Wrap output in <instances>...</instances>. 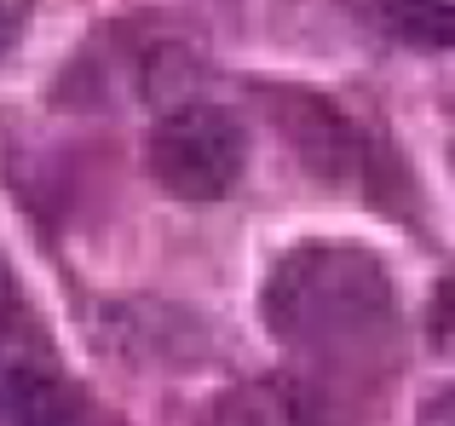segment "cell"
<instances>
[{
	"instance_id": "52a82bcc",
	"label": "cell",
	"mask_w": 455,
	"mask_h": 426,
	"mask_svg": "<svg viewBox=\"0 0 455 426\" xmlns=\"http://www.w3.org/2000/svg\"><path fill=\"white\" fill-rule=\"evenodd\" d=\"M433 340H438V351H450V358H455V271L438 282V300H433Z\"/></svg>"
},
{
	"instance_id": "8992f818",
	"label": "cell",
	"mask_w": 455,
	"mask_h": 426,
	"mask_svg": "<svg viewBox=\"0 0 455 426\" xmlns=\"http://www.w3.org/2000/svg\"><path fill=\"white\" fill-rule=\"evenodd\" d=\"M369 18V29H380L387 41L403 46H455V6L450 0H352Z\"/></svg>"
},
{
	"instance_id": "7a4b0ae2",
	"label": "cell",
	"mask_w": 455,
	"mask_h": 426,
	"mask_svg": "<svg viewBox=\"0 0 455 426\" xmlns=\"http://www.w3.org/2000/svg\"><path fill=\"white\" fill-rule=\"evenodd\" d=\"M145 162L167 196L179 202H220L248 168V133L220 104H173L150 127Z\"/></svg>"
},
{
	"instance_id": "5b68a950",
	"label": "cell",
	"mask_w": 455,
	"mask_h": 426,
	"mask_svg": "<svg viewBox=\"0 0 455 426\" xmlns=\"http://www.w3.org/2000/svg\"><path fill=\"white\" fill-rule=\"evenodd\" d=\"M213 426H323V415L300 381H243L220 398Z\"/></svg>"
},
{
	"instance_id": "6da1fadb",
	"label": "cell",
	"mask_w": 455,
	"mask_h": 426,
	"mask_svg": "<svg viewBox=\"0 0 455 426\" xmlns=\"http://www.w3.org/2000/svg\"><path fill=\"white\" fill-rule=\"evenodd\" d=\"M266 328L329 375H369L398 346V294L369 248L300 242L259 282Z\"/></svg>"
},
{
	"instance_id": "277c9868",
	"label": "cell",
	"mask_w": 455,
	"mask_h": 426,
	"mask_svg": "<svg viewBox=\"0 0 455 426\" xmlns=\"http://www.w3.org/2000/svg\"><path fill=\"white\" fill-rule=\"evenodd\" d=\"M271 104L283 110L277 122L311 173H323V179H357L363 173V145H357V133L346 127V115L334 104L311 99V92H271Z\"/></svg>"
},
{
	"instance_id": "3957f363",
	"label": "cell",
	"mask_w": 455,
	"mask_h": 426,
	"mask_svg": "<svg viewBox=\"0 0 455 426\" xmlns=\"http://www.w3.org/2000/svg\"><path fill=\"white\" fill-rule=\"evenodd\" d=\"M0 426H99L87 392L64 375L46 335L23 317L6 265H0Z\"/></svg>"
},
{
	"instance_id": "ba28073f",
	"label": "cell",
	"mask_w": 455,
	"mask_h": 426,
	"mask_svg": "<svg viewBox=\"0 0 455 426\" xmlns=\"http://www.w3.org/2000/svg\"><path fill=\"white\" fill-rule=\"evenodd\" d=\"M29 18H35V0H0V58H6L12 46L23 41Z\"/></svg>"
},
{
	"instance_id": "9c48e42d",
	"label": "cell",
	"mask_w": 455,
	"mask_h": 426,
	"mask_svg": "<svg viewBox=\"0 0 455 426\" xmlns=\"http://www.w3.org/2000/svg\"><path fill=\"white\" fill-rule=\"evenodd\" d=\"M421 426H455V386H444L438 398H427V409H421Z\"/></svg>"
}]
</instances>
